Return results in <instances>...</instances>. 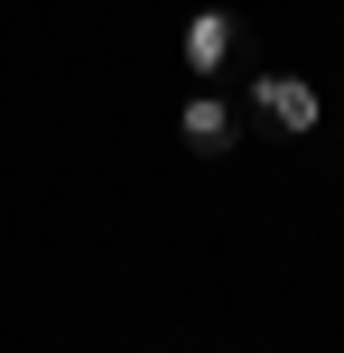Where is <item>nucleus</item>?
Returning <instances> with one entry per match:
<instances>
[{
  "label": "nucleus",
  "instance_id": "1",
  "mask_svg": "<svg viewBox=\"0 0 344 353\" xmlns=\"http://www.w3.org/2000/svg\"><path fill=\"white\" fill-rule=\"evenodd\" d=\"M252 112H261L270 130H289V140H298V130H316V112H326V103H316L307 74H252Z\"/></svg>",
  "mask_w": 344,
  "mask_h": 353
},
{
  "label": "nucleus",
  "instance_id": "3",
  "mask_svg": "<svg viewBox=\"0 0 344 353\" xmlns=\"http://www.w3.org/2000/svg\"><path fill=\"white\" fill-rule=\"evenodd\" d=\"M177 130H186V149H233V103L223 93H186Z\"/></svg>",
  "mask_w": 344,
  "mask_h": 353
},
{
  "label": "nucleus",
  "instance_id": "2",
  "mask_svg": "<svg viewBox=\"0 0 344 353\" xmlns=\"http://www.w3.org/2000/svg\"><path fill=\"white\" fill-rule=\"evenodd\" d=\"M233 37H242V19H233V10H196L177 47H186V65H196V74H214L223 56H233Z\"/></svg>",
  "mask_w": 344,
  "mask_h": 353
}]
</instances>
